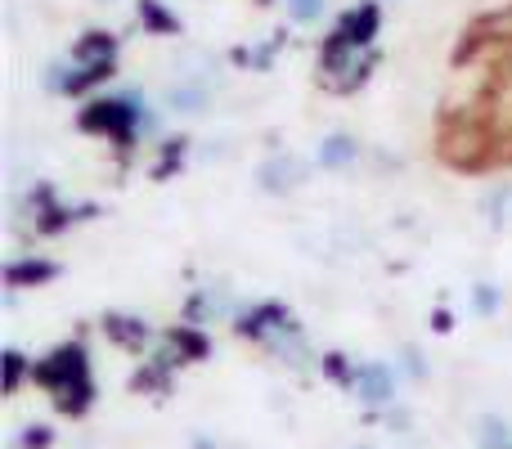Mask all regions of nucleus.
<instances>
[{"label": "nucleus", "instance_id": "nucleus-12", "mask_svg": "<svg viewBox=\"0 0 512 449\" xmlns=\"http://www.w3.org/2000/svg\"><path fill=\"white\" fill-rule=\"evenodd\" d=\"M108 333L117 337V342H144V337H149V328L140 324V319H108Z\"/></svg>", "mask_w": 512, "mask_h": 449}, {"label": "nucleus", "instance_id": "nucleus-8", "mask_svg": "<svg viewBox=\"0 0 512 449\" xmlns=\"http://www.w3.org/2000/svg\"><path fill=\"white\" fill-rule=\"evenodd\" d=\"M54 274H59V270H54L50 261H36V256H32V261H14V265H9L5 279H9V288H27V283H45V279H54Z\"/></svg>", "mask_w": 512, "mask_h": 449}, {"label": "nucleus", "instance_id": "nucleus-1", "mask_svg": "<svg viewBox=\"0 0 512 449\" xmlns=\"http://www.w3.org/2000/svg\"><path fill=\"white\" fill-rule=\"evenodd\" d=\"M32 378L50 391L54 405H59L63 414H86L90 409L95 387H90V364H86V351H81V346H59L54 355H45V360L32 369Z\"/></svg>", "mask_w": 512, "mask_h": 449}, {"label": "nucleus", "instance_id": "nucleus-2", "mask_svg": "<svg viewBox=\"0 0 512 449\" xmlns=\"http://www.w3.org/2000/svg\"><path fill=\"white\" fill-rule=\"evenodd\" d=\"M135 122H140V113H135V104H126V99H99V104H90L86 113H81L86 131L117 135V140H131Z\"/></svg>", "mask_w": 512, "mask_h": 449}, {"label": "nucleus", "instance_id": "nucleus-3", "mask_svg": "<svg viewBox=\"0 0 512 449\" xmlns=\"http://www.w3.org/2000/svg\"><path fill=\"white\" fill-rule=\"evenodd\" d=\"M373 36H378V5H355L351 14L337 23L333 32V45H346V50H360V45H369Z\"/></svg>", "mask_w": 512, "mask_h": 449}, {"label": "nucleus", "instance_id": "nucleus-18", "mask_svg": "<svg viewBox=\"0 0 512 449\" xmlns=\"http://www.w3.org/2000/svg\"><path fill=\"white\" fill-rule=\"evenodd\" d=\"M99 5H108V0H99Z\"/></svg>", "mask_w": 512, "mask_h": 449}, {"label": "nucleus", "instance_id": "nucleus-11", "mask_svg": "<svg viewBox=\"0 0 512 449\" xmlns=\"http://www.w3.org/2000/svg\"><path fill=\"white\" fill-rule=\"evenodd\" d=\"M283 5H288V18L292 23H319V18L328 14V0H283Z\"/></svg>", "mask_w": 512, "mask_h": 449}, {"label": "nucleus", "instance_id": "nucleus-6", "mask_svg": "<svg viewBox=\"0 0 512 449\" xmlns=\"http://www.w3.org/2000/svg\"><path fill=\"white\" fill-rule=\"evenodd\" d=\"M301 185V162L297 158H270L261 167V189L265 194H288V189H297Z\"/></svg>", "mask_w": 512, "mask_h": 449}, {"label": "nucleus", "instance_id": "nucleus-7", "mask_svg": "<svg viewBox=\"0 0 512 449\" xmlns=\"http://www.w3.org/2000/svg\"><path fill=\"white\" fill-rule=\"evenodd\" d=\"M360 158V144L351 135H328L319 140V167H346V162Z\"/></svg>", "mask_w": 512, "mask_h": 449}, {"label": "nucleus", "instance_id": "nucleus-10", "mask_svg": "<svg viewBox=\"0 0 512 449\" xmlns=\"http://www.w3.org/2000/svg\"><path fill=\"white\" fill-rule=\"evenodd\" d=\"M117 41L108 32H86V41H77V50H72V59L77 63H99V59H113Z\"/></svg>", "mask_w": 512, "mask_h": 449}, {"label": "nucleus", "instance_id": "nucleus-4", "mask_svg": "<svg viewBox=\"0 0 512 449\" xmlns=\"http://www.w3.org/2000/svg\"><path fill=\"white\" fill-rule=\"evenodd\" d=\"M355 391H360L364 405H387L396 396V378H391L387 364H364V369H355Z\"/></svg>", "mask_w": 512, "mask_h": 449}, {"label": "nucleus", "instance_id": "nucleus-13", "mask_svg": "<svg viewBox=\"0 0 512 449\" xmlns=\"http://www.w3.org/2000/svg\"><path fill=\"white\" fill-rule=\"evenodd\" d=\"M140 18L149 27H158V32H176V18H171L167 9L158 5V0H140Z\"/></svg>", "mask_w": 512, "mask_h": 449}, {"label": "nucleus", "instance_id": "nucleus-17", "mask_svg": "<svg viewBox=\"0 0 512 449\" xmlns=\"http://www.w3.org/2000/svg\"><path fill=\"white\" fill-rule=\"evenodd\" d=\"M495 306H499L495 288H490V283H481V288H477V310H486V315H490V310H495Z\"/></svg>", "mask_w": 512, "mask_h": 449}, {"label": "nucleus", "instance_id": "nucleus-15", "mask_svg": "<svg viewBox=\"0 0 512 449\" xmlns=\"http://www.w3.org/2000/svg\"><path fill=\"white\" fill-rule=\"evenodd\" d=\"M481 445H486V449H508V423L486 418V436H481Z\"/></svg>", "mask_w": 512, "mask_h": 449}, {"label": "nucleus", "instance_id": "nucleus-5", "mask_svg": "<svg viewBox=\"0 0 512 449\" xmlns=\"http://www.w3.org/2000/svg\"><path fill=\"white\" fill-rule=\"evenodd\" d=\"M243 337H270V333H292V315L283 306H256L239 324Z\"/></svg>", "mask_w": 512, "mask_h": 449}, {"label": "nucleus", "instance_id": "nucleus-16", "mask_svg": "<svg viewBox=\"0 0 512 449\" xmlns=\"http://www.w3.org/2000/svg\"><path fill=\"white\" fill-rule=\"evenodd\" d=\"M23 445H27V449H45V445H50V427H27Z\"/></svg>", "mask_w": 512, "mask_h": 449}, {"label": "nucleus", "instance_id": "nucleus-9", "mask_svg": "<svg viewBox=\"0 0 512 449\" xmlns=\"http://www.w3.org/2000/svg\"><path fill=\"white\" fill-rule=\"evenodd\" d=\"M203 104H207V86L180 81V86L167 90V108H171V113H203Z\"/></svg>", "mask_w": 512, "mask_h": 449}, {"label": "nucleus", "instance_id": "nucleus-14", "mask_svg": "<svg viewBox=\"0 0 512 449\" xmlns=\"http://www.w3.org/2000/svg\"><path fill=\"white\" fill-rule=\"evenodd\" d=\"M23 369H27L23 355H18V351H5V391H9V396H14L18 382H23Z\"/></svg>", "mask_w": 512, "mask_h": 449}]
</instances>
